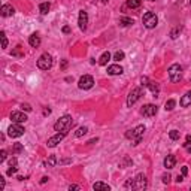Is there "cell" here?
<instances>
[{"mask_svg":"<svg viewBox=\"0 0 191 191\" xmlns=\"http://www.w3.org/2000/svg\"><path fill=\"white\" fill-rule=\"evenodd\" d=\"M141 5H142V0H127V6L132 8V9L139 8Z\"/></svg>","mask_w":191,"mask_h":191,"instance_id":"obj_24","label":"cell"},{"mask_svg":"<svg viewBox=\"0 0 191 191\" xmlns=\"http://www.w3.org/2000/svg\"><path fill=\"white\" fill-rule=\"evenodd\" d=\"M6 157H8V152H6V150H2V151H0V163H3V161L6 160Z\"/></svg>","mask_w":191,"mask_h":191,"instance_id":"obj_36","label":"cell"},{"mask_svg":"<svg viewBox=\"0 0 191 191\" xmlns=\"http://www.w3.org/2000/svg\"><path fill=\"white\" fill-rule=\"evenodd\" d=\"M55 164H57V157L55 155H50V157L43 161V166L45 167H54Z\"/></svg>","mask_w":191,"mask_h":191,"instance_id":"obj_19","label":"cell"},{"mask_svg":"<svg viewBox=\"0 0 191 191\" xmlns=\"http://www.w3.org/2000/svg\"><path fill=\"white\" fill-rule=\"evenodd\" d=\"M133 23H134L133 18H128V17H124L119 20V25H121V27H128V25H132Z\"/></svg>","mask_w":191,"mask_h":191,"instance_id":"obj_23","label":"cell"},{"mask_svg":"<svg viewBox=\"0 0 191 191\" xmlns=\"http://www.w3.org/2000/svg\"><path fill=\"white\" fill-rule=\"evenodd\" d=\"M182 181H184V175H181V176L178 175V178H176V182L179 184V182H182Z\"/></svg>","mask_w":191,"mask_h":191,"instance_id":"obj_46","label":"cell"},{"mask_svg":"<svg viewBox=\"0 0 191 191\" xmlns=\"http://www.w3.org/2000/svg\"><path fill=\"white\" fill-rule=\"evenodd\" d=\"M114 60H116V61L124 60V52H123V51H116L115 54H114Z\"/></svg>","mask_w":191,"mask_h":191,"instance_id":"obj_32","label":"cell"},{"mask_svg":"<svg viewBox=\"0 0 191 191\" xmlns=\"http://www.w3.org/2000/svg\"><path fill=\"white\" fill-rule=\"evenodd\" d=\"M124 72V69L119 66V64H111V66L108 67V73L112 76H116V75H121Z\"/></svg>","mask_w":191,"mask_h":191,"instance_id":"obj_15","label":"cell"},{"mask_svg":"<svg viewBox=\"0 0 191 191\" xmlns=\"http://www.w3.org/2000/svg\"><path fill=\"white\" fill-rule=\"evenodd\" d=\"M0 14H2V17H12L14 14H15V9H14V6L12 5H3L2 6V9H0Z\"/></svg>","mask_w":191,"mask_h":191,"instance_id":"obj_14","label":"cell"},{"mask_svg":"<svg viewBox=\"0 0 191 191\" xmlns=\"http://www.w3.org/2000/svg\"><path fill=\"white\" fill-rule=\"evenodd\" d=\"M11 119H12V123H18V124H21V123H25L28 118L25 115L24 112H12L11 114Z\"/></svg>","mask_w":191,"mask_h":191,"instance_id":"obj_13","label":"cell"},{"mask_svg":"<svg viewBox=\"0 0 191 191\" xmlns=\"http://www.w3.org/2000/svg\"><path fill=\"white\" fill-rule=\"evenodd\" d=\"M21 108H23V111H27V112H30V111H32V106H30V105H27V103H25V105H21Z\"/></svg>","mask_w":191,"mask_h":191,"instance_id":"obj_39","label":"cell"},{"mask_svg":"<svg viewBox=\"0 0 191 191\" xmlns=\"http://www.w3.org/2000/svg\"><path fill=\"white\" fill-rule=\"evenodd\" d=\"M5 188V179H3V176H0V190H3Z\"/></svg>","mask_w":191,"mask_h":191,"instance_id":"obj_41","label":"cell"},{"mask_svg":"<svg viewBox=\"0 0 191 191\" xmlns=\"http://www.w3.org/2000/svg\"><path fill=\"white\" fill-rule=\"evenodd\" d=\"M181 30H182V27H179V25H178V27H175L173 30L170 32V37H172V39H176V37L179 36V33H181Z\"/></svg>","mask_w":191,"mask_h":191,"instance_id":"obj_29","label":"cell"},{"mask_svg":"<svg viewBox=\"0 0 191 191\" xmlns=\"http://www.w3.org/2000/svg\"><path fill=\"white\" fill-rule=\"evenodd\" d=\"M50 8H51L50 2H43V3H41V6H39V11H41L42 15H46L50 12Z\"/></svg>","mask_w":191,"mask_h":191,"instance_id":"obj_21","label":"cell"},{"mask_svg":"<svg viewBox=\"0 0 191 191\" xmlns=\"http://www.w3.org/2000/svg\"><path fill=\"white\" fill-rule=\"evenodd\" d=\"M169 137H170L172 141H179V137H181L179 130H170V132H169Z\"/></svg>","mask_w":191,"mask_h":191,"instance_id":"obj_26","label":"cell"},{"mask_svg":"<svg viewBox=\"0 0 191 191\" xmlns=\"http://www.w3.org/2000/svg\"><path fill=\"white\" fill-rule=\"evenodd\" d=\"M167 72H169V76H170V81L172 82H179L182 79V66L178 64V63L172 64V66L169 67Z\"/></svg>","mask_w":191,"mask_h":191,"instance_id":"obj_3","label":"cell"},{"mask_svg":"<svg viewBox=\"0 0 191 191\" xmlns=\"http://www.w3.org/2000/svg\"><path fill=\"white\" fill-rule=\"evenodd\" d=\"M142 23L146 28H154L158 24V18L154 12H145L143 17H142Z\"/></svg>","mask_w":191,"mask_h":191,"instance_id":"obj_4","label":"cell"},{"mask_svg":"<svg viewBox=\"0 0 191 191\" xmlns=\"http://www.w3.org/2000/svg\"><path fill=\"white\" fill-rule=\"evenodd\" d=\"M93 188H94V190H103V191L111 190V187H109L108 184H105V182H96L94 185H93Z\"/></svg>","mask_w":191,"mask_h":191,"instance_id":"obj_22","label":"cell"},{"mask_svg":"<svg viewBox=\"0 0 191 191\" xmlns=\"http://www.w3.org/2000/svg\"><path fill=\"white\" fill-rule=\"evenodd\" d=\"M187 151H188V152H190V154H191V146H190V145L187 146Z\"/></svg>","mask_w":191,"mask_h":191,"instance_id":"obj_50","label":"cell"},{"mask_svg":"<svg viewBox=\"0 0 191 191\" xmlns=\"http://www.w3.org/2000/svg\"><path fill=\"white\" fill-rule=\"evenodd\" d=\"M78 25L79 28L85 32L87 30V25H88V14L85 11H79V17H78Z\"/></svg>","mask_w":191,"mask_h":191,"instance_id":"obj_10","label":"cell"},{"mask_svg":"<svg viewBox=\"0 0 191 191\" xmlns=\"http://www.w3.org/2000/svg\"><path fill=\"white\" fill-rule=\"evenodd\" d=\"M124 187H125V188H134V179H132V178H130V179H127V181H125V184H124Z\"/></svg>","mask_w":191,"mask_h":191,"instance_id":"obj_35","label":"cell"},{"mask_svg":"<svg viewBox=\"0 0 191 191\" xmlns=\"http://www.w3.org/2000/svg\"><path fill=\"white\" fill-rule=\"evenodd\" d=\"M67 66V61H66V60H64V61H63V63H61V67H63V69H64V67H66Z\"/></svg>","mask_w":191,"mask_h":191,"instance_id":"obj_49","label":"cell"},{"mask_svg":"<svg viewBox=\"0 0 191 191\" xmlns=\"http://www.w3.org/2000/svg\"><path fill=\"white\" fill-rule=\"evenodd\" d=\"M43 114H45V115H50V114H51V109H45V111H43Z\"/></svg>","mask_w":191,"mask_h":191,"instance_id":"obj_48","label":"cell"},{"mask_svg":"<svg viewBox=\"0 0 191 191\" xmlns=\"http://www.w3.org/2000/svg\"><path fill=\"white\" fill-rule=\"evenodd\" d=\"M0 37H2V48H8V39H6V34L5 32H0Z\"/></svg>","mask_w":191,"mask_h":191,"instance_id":"obj_31","label":"cell"},{"mask_svg":"<svg viewBox=\"0 0 191 191\" xmlns=\"http://www.w3.org/2000/svg\"><path fill=\"white\" fill-rule=\"evenodd\" d=\"M188 145H191V134H187V137H185V143H184V146L187 148Z\"/></svg>","mask_w":191,"mask_h":191,"instance_id":"obj_38","label":"cell"},{"mask_svg":"<svg viewBox=\"0 0 191 191\" xmlns=\"http://www.w3.org/2000/svg\"><path fill=\"white\" fill-rule=\"evenodd\" d=\"M181 172H182V175H184V176H185V175L188 173V167H187V166H184V167H182V170H181Z\"/></svg>","mask_w":191,"mask_h":191,"instance_id":"obj_45","label":"cell"},{"mask_svg":"<svg viewBox=\"0 0 191 191\" xmlns=\"http://www.w3.org/2000/svg\"><path fill=\"white\" fill-rule=\"evenodd\" d=\"M148 88H150L151 93H152V94H155V96L158 94V90H160V88H158V84L157 82H152V81H150V84H148Z\"/></svg>","mask_w":191,"mask_h":191,"instance_id":"obj_25","label":"cell"},{"mask_svg":"<svg viewBox=\"0 0 191 191\" xmlns=\"http://www.w3.org/2000/svg\"><path fill=\"white\" fill-rule=\"evenodd\" d=\"M169 181H170V175H163V182L169 184Z\"/></svg>","mask_w":191,"mask_h":191,"instance_id":"obj_40","label":"cell"},{"mask_svg":"<svg viewBox=\"0 0 191 191\" xmlns=\"http://www.w3.org/2000/svg\"><path fill=\"white\" fill-rule=\"evenodd\" d=\"M87 133H88V128H87V127H79V128L76 130L75 136L76 137H81V136H84V134H87Z\"/></svg>","mask_w":191,"mask_h":191,"instance_id":"obj_30","label":"cell"},{"mask_svg":"<svg viewBox=\"0 0 191 191\" xmlns=\"http://www.w3.org/2000/svg\"><path fill=\"white\" fill-rule=\"evenodd\" d=\"M18 172V166H11L8 169V172H6V175H8V176H12V175L14 173H17Z\"/></svg>","mask_w":191,"mask_h":191,"instance_id":"obj_34","label":"cell"},{"mask_svg":"<svg viewBox=\"0 0 191 191\" xmlns=\"http://www.w3.org/2000/svg\"><path fill=\"white\" fill-rule=\"evenodd\" d=\"M72 125H73V119H72V116L64 115V116H61L57 123L54 124V130H55V132H67Z\"/></svg>","mask_w":191,"mask_h":191,"instance_id":"obj_2","label":"cell"},{"mask_svg":"<svg viewBox=\"0 0 191 191\" xmlns=\"http://www.w3.org/2000/svg\"><path fill=\"white\" fill-rule=\"evenodd\" d=\"M24 127L21 124H18V123H14V124L11 125L8 128V134L11 137H20V136H23L24 134Z\"/></svg>","mask_w":191,"mask_h":191,"instance_id":"obj_7","label":"cell"},{"mask_svg":"<svg viewBox=\"0 0 191 191\" xmlns=\"http://www.w3.org/2000/svg\"><path fill=\"white\" fill-rule=\"evenodd\" d=\"M28 43L33 46V48H37L39 45H41V36L37 33H33L30 37H28Z\"/></svg>","mask_w":191,"mask_h":191,"instance_id":"obj_18","label":"cell"},{"mask_svg":"<svg viewBox=\"0 0 191 191\" xmlns=\"http://www.w3.org/2000/svg\"><path fill=\"white\" fill-rule=\"evenodd\" d=\"M164 167L166 169H173L175 164H176V157H175L173 154H170V155H167L166 158H164Z\"/></svg>","mask_w":191,"mask_h":191,"instance_id":"obj_16","label":"cell"},{"mask_svg":"<svg viewBox=\"0 0 191 191\" xmlns=\"http://www.w3.org/2000/svg\"><path fill=\"white\" fill-rule=\"evenodd\" d=\"M158 108L155 105H152V103H148V105H145L143 108H142V115L143 116H154L157 114Z\"/></svg>","mask_w":191,"mask_h":191,"instance_id":"obj_12","label":"cell"},{"mask_svg":"<svg viewBox=\"0 0 191 191\" xmlns=\"http://www.w3.org/2000/svg\"><path fill=\"white\" fill-rule=\"evenodd\" d=\"M46 181H48V178H46V176H43V178L41 179V184H45Z\"/></svg>","mask_w":191,"mask_h":191,"instance_id":"obj_47","label":"cell"},{"mask_svg":"<svg viewBox=\"0 0 191 191\" xmlns=\"http://www.w3.org/2000/svg\"><path fill=\"white\" fill-rule=\"evenodd\" d=\"M37 67L41 69V70H48L52 67V57H51V54L48 52H43L39 60H37Z\"/></svg>","mask_w":191,"mask_h":191,"instance_id":"obj_5","label":"cell"},{"mask_svg":"<svg viewBox=\"0 0 191 191\" xmlns=\"http://www.w3.org/2000/svg\"><path fill=\"white\" fill-rule=\"evenodd\" d=\"M190 5H191V0H190Z\"/></svg>","mask_w":191,"mask_h":191,"instance_id":"obj_53","label":"cell"},{"mask_svg":"<svg viewBox=\"0 0 191 191\" xmlns=\"http://www.w3.org/2000/svg\"><path fill=\"white\" fill-rule=\"evenodd\" d=\"M93 85H94V79H93L91 75L81 76V79H79V82H78V87H79L81 90H90V88H93Z\"/></svg>","mask_w":191,"mask_h":191,"instance_id":"obj_6","label":"cell"},{"mask_svg":"<svg viewBox=\"0 0 191 191\" xmlns=\"http://www.w3.org/2000/svg\"><path fill=\"white\" fill-rule=\"evenodd\" d=\"M102 2H103V3H108V0H102Z\"/></svg>","mask_w":191,"mask_h":191,"instance_id":"obj_51","label":"cell"},{"mask_svg":"<svg viewBox=\"0 0 191 191\" xmlns=\"http://www.w3.org/2000/svg\"><path fill=\"white\" fill-rule=\"evenodd\" d=\"M150 2H154V0H150Z\"/></svg>","mask_w":191,"mask_h":191,"instance_id":"obj_52","label":"cell"},{"mask_svg":"<svg viewBox=\"0 0 191 191\" xmlns=\"http://www.w3.org/2000/svg\"><path fill=\"white\" fill-rule=\"evenodd\" d=\"M141 82H142V87H148V84H150V79H148L146 76H142V78H141Z\"/></svg>","mask_w":191,"mask_h":191,"instance_id":"obj_37","label":"cell"},{"mask_svg":"<svg viewBox=\"0 0 191 191\" xmlns=\"http://www.w3.org/2000/svg\"><path fill=\"white\" fill-rule=\"evenodd\" d=\"M12 55H15V57H23V55H24V52H21V46H20V45L12 51Z\"/></svg>","mask_w":191,"mask_h":191,"instance_id":"obj_33","label":"cell"},{"mask_svg":"<svg viewBox=\"0 0 191 191\" xmlns=\"http://www.w3.org/2000/svg\"><path fill=\"white\" fill-rule=\"evenodd\" d=\"M141 96H142V88H134V90H132L130 94H128V97H127V106H128V108L133 106L134 103L141 99Z\"/></svg>","mask_w":191,"mask_h":191,"instance_id":"obj_8","label":"cell"},{"mask_svg":"<svg viewBox=\"0 0 191 191\" xmlns=\"http://www.w3.org/2000/svg\"><path fill=\"white\" fill-rule=\"evenodd\" d=\"M146 185H148V182H146V176L145 175L139 173L134 178V188L136 190H143V188H146Z\"/></svg>","mask_w":191,"mask_h":191,"instance_id":"obj_11","label":"cell"},{"mask_svg":"<svg viewBox=\"0 0 191 191\" xmlns=\"http://www.w3.org/2000/svg\"><path fill=\"white\" fill-rule=\"evenodd\" d=\"M175 105H176V102H175L173 99L167 100L166 105H164V109H166V111H173V109H175Z\"/></svg>","mask_w":191,"mask_h":191,"instance_id":"obj_28","label":"cell"},{"mask_svg":"<svg viewBox=\"0 0 191 191\" xmlns=\"http://www.w3.org/2000/svg\"><path fill=\"white\" fill-rule=\"evenodd\" d=\"M23 151H24L23 143H14V145H12V152H14V154H20V152H23Z\"/></svg>","mask_w":191,"mask_h":191,"instance_id":"obj_27","label":"cell"},{"mask_svg":"<svg viewBox=\"0 0 191 191\" xmlns=\"http://www.w3.org/2000/svg\"><path fill=\"white\" fill-rule=\"evenodd\" d=\"M109 60H111V54H109L108 51H106V52H103V54L100 55V58H99V64H100V66H106Z\"/></svg>","mask_w":191,"mask_h":191,"instance_id":"obj_20","label":"cell"},{"mask_svg":"<svg viewBox=\"0 0 191 191\" xmlns=\"http://www.w3.org/2000/svg\"><path fill=\"white\" fill-rule=\"evenodd\" d=\"M179 105H181L182 108H187V106H190V105H191V91L185 93L182 97H181V100H179Z\"/></svg>","mask_w":191,"mask_h":191,"instance_id":"obj_17","label":"cell"},{"mask_svg":"<svg viewBox=\"0 0 191 191\" xmlns=\"http://www.w3.org/2000/svg\"><path fill=\"white\" fill-rule=\"evenodd\" d=\"M143 132H145V125H137L133 130H128L125 133V137L127 139H133V145H139L143 137Z\"/></svg>","mask_w":191,"mask_h":191,"instance_id":"obj_1","label":"cell"},{"mask_svg":"<svg viewBox=\"0 0 191 191\" xmlns=\"http://www.w3.org/2000/svg\"><path fill=\"white\" fill-rule=\"evenodd\" d=\"M79 188H81L79 185H69V190H70V191H72V190H79Z\"/></svg>","mask_w":191,"mask_h":191,"instance_id":"obj_44","label":"cell"},{"mask_svg":"<svg viewBox=\"0 0 191 191\" xmlns=\"http://www.w3.org/2000/svg\"><path fill=\"white\" fill-rule=\"evenodd\" d=\"M9 166H17V158L14 157L11 161H9Z\"/></svg>","mask_w":191,"mask_h":191,"instance_id":"obj_42","label":"cell"},{"mask_svg":"<svg viewBox=\"0 0 191 191\" xmlns=\"http://www.w3.org/2000/svg\"><path fill=\"white\" fill-rule=\"evenodd\" d=\"M63 33H70V27H69V25H64V27H63Z\"/></svg>","mask_w":191,"mask_h":191,"instance_id":"obj_43","label":"cell"},{"mask_svg":"<svg viewBox=\"0 0 191 191\" xmlns=\"http://www.w3.org/2000/svg\"><path fill=\"white\" fill-rule=\"evenodd\" d=\"M66 134H67V132H58L57 134H54L52 137L48 139V146H50V148L57 146V143H60V142L63 141V139L66 137Z\"/></svg>","mask_w":191,"mask_h":191,"instance_id":"obj_9","label":"cell"}]
</instances>
